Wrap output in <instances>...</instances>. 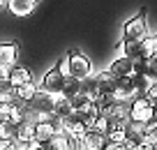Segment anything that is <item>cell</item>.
<instances>
[{"label": "cell", "instance_id": "cell-1", "mask_svg": "<svg viewBox=\"0 0 157 150\" xmlns=\"http://www.w3.org/2000/svg\"><path fill=\"white\" fill-rule=\"evenodd\" d=\"M65 60H67V76L81 81V79L93 74V63H90V58H86L81 51H69Z\"/></svg>", "mask_w": 157, "mask_h": 150}, {"label": "cell", "instance_id": "cell-2", "mask_svg": "<svg viewBox=\"0 0 157 150\" xmlns=\"http://www.w3.org/2000/svg\"><path fill=\"white\" fill-rule=\"evenodd\" d=\"M129 120L146 122V125H150V122L155 120V116H152V102L146 95H141V97H136L134 102H129Z\"/></svg>", "mask_w": 157, "mask_h": 150}, {"label": "cell", "instance_id": "cell-3", "mask_svg": "<svg viewBox=\"0 0 157 150\" xmlns=\"http://www.w3.org/2000/svg\"><path fill=\"white\" fill-rule=\"evenodd\" d=\"M65 74L60 72L58 67H51L49 72L42 76V83H39V90L44 92H51V95H60V90H63V83H65Z\"/></svg>", "mask_w": 157, "mask_h": 150}, {"label": "cell", "instance_id": "cell-4", "mask_svg": "<svg viewBox=\"0 0 157 150\" xmlns=\"http://www.w3.org/2000/svg\"><path fill=\"white\" fill-rule=\"evenodd\" d=\"M148 35V23H146V12L136 14L134 19H129L125 23V30H123V37L125 39H143Z\"/></svg>", "mask_w": 157, "mask_h": 150}, {"label": "cell", "instance_id": "cell-5", "mask_svg": "<svg viewBox=\"0 0 157 150\" xmlns=\"http://www.w3.org/2000/svg\"><path fill=\"white\" fill-rule=\"evenodd\" d=\"M30 106L35 109L37 113H42V116H53V106H56V95H51V92H44V90H39L35 92V97L30 99Z\"/></svg>", "mask_w": 157, "mask_h": 150}, {"label": "cell", "instance_id": "cell-6", "mask_svg": "<svg viewBox=\"0 0 157 150\" xmlns=\"http://www.w3.org/2000/svg\"><path fill=\"white\" fill-rule=\"evenodd\" d=\"M146 132H148V125H146V122H134V120H129V125L125 127V136H127V141H125V143H129V145H141V143H146Z\"/></svg>", "mask_w": 157, "mask_h": 150}, {"label": "cell", "instance_id": "cell-7", "mask_svg": "<svg viewBox=\"0 0 157 150\" xmlns=\"http://www.w3.org/2000/svg\"><path fill=\"white\" fill-rule=\"evenodd\" d=\"M78 143H81V150H102L106 145V136L95 132V129H88L78 139Z\"/></svg>", "mask_w": 157, "mask_h": 150}, {"label": "cell", "instance_id": "cell-8", "mask_svg": "<svg viewBox=\"0 0 157 150\" xmlns=\"http://www.w3.org/2000/svg\"><path fill=\"white\" fill-rule=\"evenodd\" d=\"M95 81H97V92H99V95H113V92H116L118 79L111 76V72H109V69L97 72V74H95Z\"/></svg>", "mask_w": 157, "mask_h": 150}, {"label": "cell", "instance_id": "cell-9", "mask_svg": "<svg viewBox=\"0 0 157 150\" xmlns=\"http://www.w3.org/2000/svg\"><path fill=\"white\" fill-rule=\"evenodd\" d=\"M132 63L134 60L125 58V56H118L116 60H111V65H109V72H111V76L116 79H123V76H132Z\"/></svg>", "mask_w": 157, "mask_h": 150}, {"label": "cell", "instance_id": "cell-10", "mask_svg": "<svg viewBox=\"0 0 157 150\" xmlns=\"http://www.w3.org/2000/svg\"><path fill=\"white\" fill-rule=\"evenodd\" d=\"M33 81V74H30L28 67H21V65H12L10 67V76H7V83H10L12 88H19L23 86V83Z\"/></svg>", "mask_w": 157, "mask_h": 150}, {"label": "cell", "instance_id": "cell-11", "mask_svg": "<svg viewBox=\"0 0 157 150\" xmlns=\"http://www.w3.org/2000/svg\"><path fill=\"white\" fill-rule=\"evenodd\" d=\"M35 139V125L33 122H25L21 120L19 125H14V143H28V141Z\"/></svg>", "mask_w": 157, "mask_h": 150}, {"label": "cell", "instance_id": "cell-12", "mask_svg": "<svg viewBox=\"0 0 157 150\" xmlns=\"http://www.w3.org/2000/svg\"><path fill=\"white\" fill-rule=\"evenodd\" d=\"M19 58V46L16 44H0V67H12Z\"/></svg>", "mask_w": 157, "mask_h": 150}, {"label": "cell", "instance_id": "cell-13", "mask_svg": "<svg viewBox=\"0 0 157 150\" xmlns=\"http://www.w3.org/2000/svg\"><path fill=\"white\" fill-rule=\"evenodd\" d=\"M53 136H56V129H53V125H51V118L49 120H42V122H35V141L49 143Z\"/></svg>", "mask_w": 157, "mask_h": 150}, {"label": "cell", "instance_id": "cell-14", "mask_svg": "<svg viewBox=\"0 0 157 150\" xmlns=\"http://www.w3.org/2000/svg\"><path fill=\"white\" fill-rule=\"evenodd\" d=\"M7 7L14 16H28L35 10V2L33 0H7Z\"/></svg>", "mask_w": 157, "mask_h": 150}, {"label": "cell", "instance_id": "cell-15", "mask_svg": "<svg viewBox=\"0 0 157 150\" xmlns=\"http://www.w3.org/2000/svg\"><path fill=\"white\" fill-rule=\"evenodd\" d=\"M78 92H81V95H88L93 102L97 99L99 92H97V81H95V74H90V76H86V79H81V81H78Z\"/></svg>", "mask_w": 157, "mask_h": 150}, {"label": "cell", "instance_id": "cell-16", "mask_svg": "<svg viewBox=\"0 0 157 150\" xmlns=\"http://www.w3.org/2000/svg\"><path fill=\"white\" fill-rule=\"evenodd\" d=\"M74 113V109H72V102H69L67 97H63V95H56V106H53V116L56 118H69Z\"/></svg>", "mask_w": 157, "mask_h": 150}, {"label": "cell", "instance_id": "cell-17", "mask_svg": "<svg viewBox=\"0 0 157 150\" xmlns=\"http://www.w3.org/2000/svg\"><path fill=\"white\" fill-rule=\"evenodd\" d=\"M35 92H37V86H35V81H28V83H23V86H19V88H14V95L19 97L23 104H28L30 99L35 97Z\"/></svg>", "mask_w": 157, "mask_h": 150}, {"label": "cell", "instance_id": "cell-18", "mask_svg": "<svg viewBox=\"0 0 157 150\" xmlns=\"http://www.w3.org/2000/svg\"><path fill=\"white\" fill-rule=\"evenodd\" d=\"M129 79H132V86H134V92H136L139 97H141V95H146L148 86H150V83H152L150 79L146 76V74H132V76H129Z\"/></svg>", "mask_w": 157, "mask_h": 150}, {"label": "cell", "instance_id": "cell-19", "mask_svg": "<svg viewBox=\"0 0 157 150\" xmlns=\"http://www.w3.org/2000/svg\"><path fill=\"white\" fill-rule=\"evenodd\" d=\"M60 95H63V97H67V99H72L74 95H78V79H72V76H67V79H65Z\"/></svg>", "mask_w": 157, "mask_h": 150}, {"label": "cell", "instance_id": "cell-20", "mask_svg": "<svg viewBox=\"0 0 157 150\" xmlns=\"http://www.w3.org/2000/svg\"><path fill=\"white\" fill-rule=\"evenodd\" d=\"M106 141H109V143L123 145L125 141H127V136H125V127H116V129H111V132L106 134Z\"/></svg>", "mask_w": 157, "mask_h": 150}, {"label": "cell", "instance_id": "cell-21", "mask_svg": "<svg viewBox=\"0 0 157 150\" xmlns=\"http://www.w3.org/2000/svg\"><path fill=\"white\" fill-rule=\"evenodd\" d=\"M146 76L150 81H157V53H152L150 58L146 60Z\"/></svg>", "mask_w": 157, "mask_h": 150}, {"label": "cell", "instance_id": "cell-22", "mask_svg": "<svg viewBox=\"0 0 157 150\" xmlns=\"http://www.w3.org/2000/svg\"><path fill=\"white\" fill-rule=\"evenodd\" d=\"M146 143H150L152 148L157 150V120H152L148 125V132H146Z\"/></svg>", "mask_w": 157, "mask_h": 150}, {"label": "cell", "instance_id": "cell-23", "mask_svg": "<svg viewBox=\"0 0 157 150\" xmlns=\"http://www.w3.org/2000/svg\"><path fill=\"white\" fill-rule=\"evenodd\" d=\"M12 139H14V125L0 122V141H12Z\"/></svg>", "mask_w": 157, "mask_h": 150}, {"label": "cell", "instance_id": "cell-24", "mask_svg": "<svg viewBox=\"0 0 157 150\" xmlns=\"http://www.w3.org/2000/svg\"><path fill=\"white\" fill-rule=\"evenodd\" d=\"M146 97H148V99H150L152 104L157 102V81H152L150 86H148V90H146Z\"/></svg>", "mask_w": 157, "mask_h": 150}, {"label": "cell", "instance_id": "cell-25", "mask_svg": "<svg viewBox=\"0 0 157 150\" xmlns=\"http://www.w3.org/2000/svg\"><path fill=\"white\" fill-rule=\"evenodd\" d=\"M132 74H146V60H134L132 63Z\"/></svg>", "mask_w": 157, "mask_h": 150}, {"label": "cell", "instance_id": "cell-26", "mask_svg": "<svg viewBox=\"0 0 157 150\" xmlns=\"http://www.w3.org/2000/svg\"><path fill=\"white\" fill-rule=\"evenodd\" d=\"M23 150H44V143H39V141H28V143H25V148Z\"/></svg>", "mask_w": 157, "mask_h": 150}, {"label": "cell", "instance_id": "cell-27", "mask_svg": "<svg viewBox=\"0 0 157 150\" xmlns=\"http://www.w3.org/2000/svg\"><path fill=\"white\" fill-rule=\"evenodd\" d=\"M10 76V67H0V83H5Z\"/></svg>", "mask_w": 157, "mask_h": 150}, {"label": "cell", "instance_id": "cell-28", "mask_svg": "<svg viewBox=\"0 0 157 150\" xmlns=\"http://www.w3.org/2000/svg\"><path fill=\"white\" fill-rule=\"evenodd\" d=\"M102 150H123V145H118V143H109V141H106V145H104Z\"/></svg>", "mask_w": 157, "mask_h": 150}, {"label": "cell", "instance_id": "cell-29", "mask_svg": "<svg viewBox=\"0 0 157 150\" xmlns=\"http://www.w3.org/2000/svg\"><path fill=\"white\" fill-rule=\"evenodd\" d=\"M5 150H19V148H16V143H14V141H12V143H10V145H7V148H5Z\"/></svg>", "mask_w": 157, "mask_h": 150}, {"label": "cell", "instance_id": "cell-30", "mask_svg": "<svg viewBox=\"0 0 157 150\" xmlns=\"http://www.w3.org/2000/svg\"><path fill=\"white\" fill-rule=\"evenodd\" d=\"M152 116H155V120H157V102L152 104Z\"/></svg>", "mask_w": 157, "mask_h": 150}, {"label": "cell", "instance_id": "cell-31", "mask_svg": "<svg viewBox=\"0 0 157 150\" xmlns=\"http://www.w3.org/2000/svg\"><path fill=\"white\" fill-rule=\"evenodd\" d=\"M5 5H7V0H0V10H2Z\"/></svg>", "mask_w": 157, "mask_h": 150}, {"label": "cell", "instance_id": "cell-32", "mask_svg": "<svg viewBox=\"0 0 157 150\" xmlns=\"http://www.w3.org/2000/svg\"><path fill=\"white\" fill-rule=\"evenodd\" d=\"M155 42H157V35H155Z\"/></svg>", "mask_w": 157, "mask_h": 150}, {"label": "cell", "instance_id": "cell-33", "mask_svg": "<svg viewBox=\"0 0 157 150\" xmlns=\"http://www.w3.org/2000/svg\"><path fill=\"white\" fill-rule=\"evenodd\" d=\"M33 2H37V0H33Z\"/></svg>", "mask_w": 157, "mask_h": 150}]
</instances>
